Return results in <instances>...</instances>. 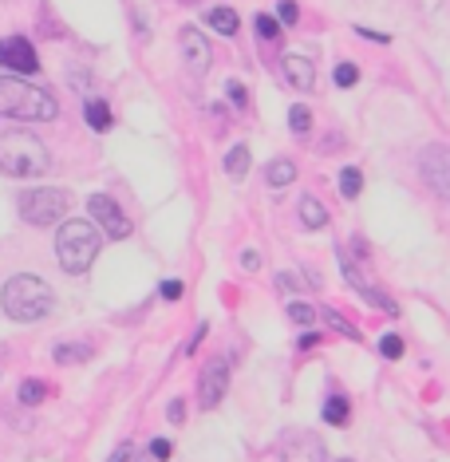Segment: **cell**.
<instances>
[{"label": "cell", "instance_id": "ffe728a7", "mask_svg": "<svg viewBox=\"0 0 450 462\" xmlns=\"http://www.w3.org/2000/svg\"><path fill=\"white\" fill-rule=\"evenodd\" d=\"M360 190H364L360 170H356V166H344V170H340V194H344V198H360Z\"/></svg>", "mask_w": 450, "mask_h": 462}, {"label": "cell", "instance_id": "4dcf8cb0", "mask_svg": "<svg viewBox=\"0 0 450 462\" xmlns=\"http://www.w3.org/2000/svg\"><path fill=\"white\" fill-rule=\"evenodd\" d=\"M229 103H233V107H245V103H250V95H245V87H241V83H229Z\"/></svg>", "mask_w": 450, "mask_h": 462}, {"label": "cell", "instance_id": "74e56055", "mask_svg": "<svg viewBox=\"0 0 450 462\" xmlns=\"http://www.w3.org/2000/svg\"><path fill=\"white\" fill-rule=\"evenodd\" d=\"M340 462H348V458H340Z\"/></svg>", "mask_w": 450, "mask_h": 462}, {"label": "cell", "instance_id": "44dd1931", "mask_svg": "<svg viewBox=\"0 0 450 462\" xmlns=\"http://www.w3.org/2000/svg\"><path fill=\"white\" fill-rule=\"evenodd\" d=\"M87 356H91L87 344H60L56 348V364H84Z\"/></svg>", "mask_w": 450, "mask_h": 462}, {"label": "cell", "instance_id": "e0dca14e", "mask_svg": "<svg viewBox=\"0 0 450 462\" xmlns=\"http://www.w3.org/2000/svg\"><path fill=\"white\" fill-rule=\"evenodd\" d=\"M245 170H250V146H233L225 154V174L229 178H245Z\"/></svg>", "mask_w": 450, "mask_h": 462}, {"label": "cell", "instance_id": "277c9868", "mask_svg": "<svg viewBox=\"0 0 450 462\" xmlns=\"http://www.w3.org/2000/svg\"><path fill=\"white\" fill-rule=\"evenodd\" d=\"M52 166L48 146L32 131H4L0 135V174L8 178H40Z\"/></svg>", "mask_w": 450, "mask_h": 462}, {"label": "cell", "instance_id": "ac0fdd59", "mask_svg": "<svg viewBox=\"0 0 450 462\" xmlns=\"http://www.w3.org/2000/svg\"><path fill=\"white\" fill-rule=\"evenodd\" d=\"M16 395H20L24 408H36V403L48 400V384H44V380H24V384H20V392H16Z\"/></svg>", "mask_w": 450, "mask_h": 462}, {"label": "cell", "instance_id": "f546056e", "mask_svg": "<svg viewBox=\"0 0 450 462\" xmlns=\"http://www.w3.org/2000/svg\"><path fill=\"white\" fill-rule=\"evenodd\" d=\"M277 285L284 293H297V289H308V285H300V276H292V273H277Z\"/></svg>", "mask_w": 450, "mask_h": 462}, {"label": "cell", "instance_id": "5bb4252c", "mask_svg": "<svg viewBox=\"0 0 450 462\" xmlns=\"http://www.w3.org/2000/svg\"><path fill=\"white\" fill-rule=\"evenodd\" d=\"M265 178H269V186H273V190H284L289 182H297V166H292L289 159H277V162H269Z\"/></svg>", "mask_w": 450, "mask_h": 462}, {"label": "cell", "instance_id": "2e32d148", "mask_svg": "<svg viewBox=\"0 0 450 462\" xmlns=\"http://www.w3.org/2000/svg\"><path fill=\"white\" fill-rule=\"evenodd\" d=\"M300 221H305V229H324L328 226V210L320 206L316 198H300Z\"/></svg>", "mask_w": 450, "mask_h": 462}, {"label": "cell", "instance_id": "d6a6232c", "mask_svg": "<svg viewBox=\"0 0 450 462\" xmlns=\"http://www.w3.org/2000/svg\"><path fill=\"white\" fill-rule=\"evenodd\" d=\"M107 462H131V442H119V447L111 450V458Z\"/></svg>", "mask_w": 450, "mask_h": 462}, {"label": "cell", "instance_id": "9a60e30c", "mask_svg": "<svg viewBox=\"0 0 450 462\" xmlns=\"http://www.w3.org/2000/svg\"><path fill=\"white\" fill-rule=\"evenodd\" d=\"M206 21H209L214 32H222V36H237V28H241V21H237L233 8H209Z\"/></svg>", "mask_w": 450, "mask_h": 462}, {"label": "cell", "instance_id": "d6986e66", "mask_svg": "<svg viewBox=\"0 0 450 462\" xmlns=\"http://www.w3.org/2000/svg\"><path fill=\"white\" fill-rule=\"evenodd\" d=\"M324 423H332V427H348V400L344 395H332V400L324 403Z\"/></svg>", "mask_w": 450, "mask_h": 462}, {"label": "cell", "instance_id": "8fae6325", "mask_svg": "<svg viewBox=\"0 0 450 462\" xmlns=\"http://www.w3.org/2000/svg\"><path fill=\"white\" fill-rule=\"evenodd\" d=\"M284 462H328L324 455V442H320L316 435H292L289 442H284Z\"/></svg>", "mask_w": 450, "mask_h": 462}, {"label": "cell", "instance_id": "1f68e13d", "mask_svg": "<svg viewBox=\"0 0 450 462\" xmlns=\"http://www.w3.org/2000/svg\"><path fill=\"white\" fill-rule=\"evenodd\" d=\"M162 297H167V301H178V297H182V281H162Z\"/></svg>", "mask_w": 450, "mask_h": 462}, {"label": "cell", "instance_id": "cb8c5ba5", "mask_svg": "<svg viewBox=\"0 0 450 462\" xmlns=\"http://www.w3.org/2000/svg\"><path fill=\"white\" fill-rule=\"evenodd\" d=\"M289 317H292V325H300V328H308L312 320H316V312L308 309V304H289Z\"/></svg>", "mask_w": 450, "mask_h": 462}, {"label": "cell", "instance_id": "ba28073f", "mask_svg": "<svg viewBox=\"0 0 450 462\" xmlns=\"http://www.w3.org/2000/svg\"><path fill=\"white\" fill-rule=\"evenodd\" d=\"M0 63H4L8 71H16V76H32V71H40L36 48L24 40V36H4V40H0Z\"/></svg>", "mask_w": 450, "mask_h": 462}, {"label": "cell", "instance_id": "8d00e7d4", "mask_svg": "<svg viewBox=\"0 0 450 462\" xmlns=\"http://www.w3.org/2000/svg\"><path fill=\"white\" fill-rule=\"evenodd\" d=\"M300 348H305V352H308V348H316V332H308V336H300Z\"/></svg>", "mask_w": 450, "mask_h": 462}, {"label": "cell", "instance_id": "9c48e42d", "mask_svg": "<svg viewBox=\"0 0 450 462\" xmlns=\"http://www.w3.org/2000/svg\"><path fill=\"white\" fill-rule=\"evenodd\" d=\"M225 387H229V364L225 359H214V364L201 372V408L214 411L217 403L225 400Z\"/></svg>", "mask_w": 450, "mask_h": 462}, {"label": "cell", "instance_id": "d4e9b609", "mask_svg": "<svg viewBox=\"0 0 450 462\" xmlns=\"http://www.w3.org/2000/svg\"><path fill=\"white\" fill-rule=\"evenodd\" d=\"M277 21L281 24H297L300 21V8L292 4V0H281V4H277Z\"/></svg>", "mask_w": 450, "mask_h": 462}, {"label": "cell", "instance_id": "484cf974", "mask_svg": "<svg viewBox=\"0 0 450 462\" xmlns=\"http://www.w3.org/2000/svg\"><path fill=\"white\" fill-rule=\"evenodd\" d=\"M356 79H360V71H356V63H340V68H336V83H340V87H352Z\"/></svg>", "mask_w": 450, "mask_h": 462}, {"label": "cell", "instance_id": "e575fe53", "mask_svg": "<svg viewBox=\"0 0 450 462\" xmlns=\"http://www.w3.org/2000/svg\"><path fill=\"white\" fill-rule=\"evenodd\" d=\"M241 265H245V269H250V273H253V269H257V265H261V257H257V253H253V249H245V253H241Z\"/></svg>", "mask_w": 450, "mask_h": 462}, {"label": "cell", "instance_id": "83f0119b", "mask_svg": "<svg viewBox=\"0 0 450 462\" xmlns=\"http://www.w3.org/2000/svg\"><path fill=\"white\" fill-rule=\"evenodd\" d=\"M320 317H328V325H332L336 332H344V336H352V340H356V336H360V332H356L352 325H348V320H344V317H340V312H320Z\"/></svg>", "mask_w": 450, "mask_h": 462}, {"label": "cell", "instance_id": "7402d4cb", "mask_svg": "<svg viewBox=\"0 0 450 462\" xmlns=\"http://www.w3.org/2000/svg\"><path fill=\"white\" fill-rule=\"evenodd\" d=\"M289 127H292V135H308L312 131V111L305 103H297L289 111Z\"/></svg>", "mask_w": 450, "mask_h": 462}, {"label": "cell", "instance_id": "7c38bea8", "mask_svg": "<svg viewBox=\"0 0 450 462\" xmlns=\"http://www.w3.org/2000/svg\"><path fill=\"white\" fill-rule=\"evenodd\" d=\"M281 71L289 79V87H297V91H312V83H316V68H312L305 55H284Z\"/></svg>", "mask_w": 450, "mask_h": 462}, {"label": "cell", "instance_id": "4fadbf2b", "mask_svg": "<svg viewBox=\"0 0 450 462\" xmlns=\"http://www.w3.org/2000/svg\"><path fill=\"white\" fill-rule=\"evenodd\" d=\"M84 119L91 123V131H111V107L103 103V99H87V107H84Z\"/></svg>", "mask_w": 450, "mask_h": 462}, {"label": "cell", "instance_id": "4316f807", "mask_svg": "<svg viewBox=\"0 0 450 462\" xmlns=\"http://www.w3.org/2000/svg\"><path fill=\"white\" fill-rule=\"evenodd\" d=\"M380 352L388 356V359H399V356H403V340H399V336H383V340H380Z\"/></svg>", "mask_w": 450, "mask_h": 462}, {"label": "cell", "instance_id": "6da1fadb", "mask_svg": "<svg viewBox=\"0 0 450 462\" xmlns=\"http://www.w3.org/2000/svg\"><path fill=\"white\" fill-rule=\"evenodd\" d=\"M0 115L20 119V123H48L60 115V107L44 87L20 76H4L0 79Z\"/></svg>", "mask_w": 450, "mask_h": 462}, {"label": "cell", "instance_id": "7a4b0ae2", "mask_svg": "<svg viewBox=\"0 0 450 462\" xmlns=\"http://www.w3.org/2000/svg\"><path fill=\"white\" fill-rule=\"evenodd\" d=\"M0 304H4V312L12 320H20V325H32V320H44L52 312V285L40 281V276L32 273H16L12 281L4 285V293H0Z\"/></svg>", "mask_w": 450, "mask_h": 462}, {"label": "cell", "instance_id": "836d02e7", "mask_svg": "<svg viewBox=\"0 0 450 462\" xmlns=\"http://www.w3.org/2000/svg\"><path fill=\"white\" fill-rule=\"evenodd\" d=\"M182 419H186V403L174 400V403H170V423H182Z\"/></svg>", "mask_w": 450, "mask_h": 462}, {"label": "cell", "instance_id": "603a6c76", "mask_svg": "<svg viewBox=\"0 0 450 462\" xmlns=\"http://www.w3.org/2000/svg\"><path fill=\"white\" fill-rule=\"evenodd\" d=\"M257 36H261V40H281V21H277V16H257Z\"/></svg>", "mask_w": 450, "mask_h": 462}, {"label": "cell", "instance_id": "52a82bcc", "mask_svg": "<svg viewBox=\"0 0 450 462\" xmlns=\"http://www.w3.org/2000/svg\"><path fill=\"white\" fill-rule=\"evenodd\" d=\"M87 214H91V221H95L107 237H111V242H123V237L131 234V221H127V214L119 210V202L107 198V194H91Z\"/></svg>", "mask_w": 450, "mask_h": 462}, {"label": "cell", "instance_id": "f1b7e54d", "mask_svg": "<svg viewBox=\"0 0 450 462\" xmlns=\"http://www.w3.org/2000/svg\"><path fill=\"white\" fill-rule=\"evenodd\" d=\"M174 455V447H170V439H154L151 442V458H159V462H167Z\"/></svg>", "mask_w": 450, "mask_h": 462}, {"label": "cell", "instance_id": "d590c367", "mask_svg": "<svg viewBox=\"0 0 450 462\" xmlns=\"http://www.w3.org/2000/svg\"><path fill=\"white\" fill-rule=\"evenodd\" d=\"M360 36H364V40H375V44H388V36H383V32H372V28H360Z\"/></svg>", "mask_w": 450, "mask_h": 462}, {"label": "cell", "instance_id": "8992f818", "mask_svg": "<svg viewBox=\"0 0 450 462\" xmlns=\"http://www.w3.org/2000/svg\"><path fill=\"white\" fill-rule=\"evenodd\" d=\"M419 170H422V182H427L443 202H450V146H443V143L422 146Z\"/></svg>", "mask_w": 450, "mask_h": 462}, {"label": "cell", "instance_id": "3957f363", "mask_svg": "<svg viewBox=\"0 0 450 462\" xmlns=\"http://www.w3.org/2000/svg\"><path fill=\"white\" fill-rule=\"evenodd\" d=\"M99 245H103V234H99L95 221L84 218H68L60 221V234H56V257L68 273H87L99 257Z\"/></svg>", "mask_w": 450, "mask_h": 462}, {"label": "cell", "instance_id": "30bf717a", "mask_svg": "<svg viewBox=\"0 0 450 462\" xmlns=\"http://www.w3.org/2000/svg\"><path fill=\"white\" fill-rule=\"evenodd\" d=\"M182 55H186V63H190L194 76H206V68H209V40L198 32V28H182Z\"/></svg>", "mask_w": 450, "mask_h": 462}, {"label": "cell", "instance_id": "5b68a950", "mask_svg": "<svg viewBox=\"0 0 450 462\" xmlns=\"http://www.w3.org/2000/svg\"><path fill=\"white\" fill-rule=\"evenodd\" d=\"M71 198L56 186H40V190H24L20 194V218L29 226H56V221L68 214Z\"/></svg>", "mask_w": 450, "mask_h": 462}]
</instances>
